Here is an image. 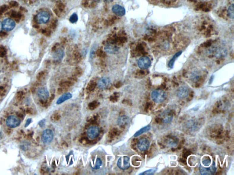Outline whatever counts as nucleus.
<instances>
[{"mask_svg":"<svg viewBox=\"0 0 234 175\" xmlns=\"http://www.w3.org/2000/svg\"><path fill=\"white\" fill-rule=\"evenodd\" d=\"M152 99L157 104H160L165 101L167 99L166 92L161 89H156L152 92L151 94Z\"/></svg>","mask_w":234,"mask_h":175,"instance_id":"f257e3e1","label":"nucleus"},{"mask_svg":"<svg viewBox=\"0 0 234 175\" xmlns=\"http://www.w3.org/2000/svg\"><path fill=\"white\" fill-rule=\"evenodd\" d=\"M117 166L122 170H126L130 167L129 158L127 156H121L118 160Z\"/></svg>","mask_w":234,"mask_h":175,"instance_id":"f03ea898","label":"nucleus"},{"mask_svg":"<svg viewBox=\"0 0 234 175\" xmlns=\"http://www.w3.org/2000/svg\"><path fill=\"white\" fill-rule=\"evenodd\" d=\"M54 138V134L50 129H46L43 131L41 136V139L45 144H49Z\"/></svg>","mask_w":234,"mask_h":175,"instance_id":"7ed1b4c3","label":"nucleus"},{"mask_svg":"<svg viewBox=\"0 0 234 175\" xmlns=\"http://www.w3.org/2000/svg\"><path fill=\"white\" fill-rule=\"evenodd\" d=\"M21 124V121L17 117L11 115L8 117L6 120V125L11 128H14L18 126Z\"/></svg>","mask_w":234,"mask_h":175,"instance_id":"20e7f679","label":"nucleus"},{"mask_svg":"<svg viewBox=\"0 0 234 175\" xmlns=\"http://www.w3.org/2000/svg\"><path fill=\"white\" fill-rule=\"evenodd\" d=\"M151 60L148 57H142L138 61V65L140 69H146L151 66Z\"/></svg>","mask_w":234,"mask_h":175,"instance_id":"39448f33","label":"nucleus"},{"mask_svg":"<svg viewBox=\"0 0 234 175\" xmlns=\"http://www.w3.org/2000/svg\"><path fill=\"white\" fill-rule=\"evenodd\" d=\"M100 132V129L98 127L92 126L87 129L86 135L89 138L94 139L98 137Z\"/></svg>","mask_w":234,"mask_h":175,"instance_id":"423d86ee","label":"nucleus"},{"mask_svg":"<svg viewBox=\"0 0 234 175\" xmlns=\"http://www.w3.org/2000/svg\"><path fill=\"white\" fill-rule=\"evenodd\" d=\"M50 15L45 11H42L38 13L36 17L37 22L40 24H45L50 20Z\"/></svg>","mask_w":234,"mask_h":175,"instance_id":"0eeeda50","label":"nucleus"},{"mask_svg":"<svg viewBox=\"0 0 234 175\" xmlns=\"http://www.w3.org/2000/svg\"><path fill=\"white\" fill-rule=\"evenodd\" d=\"M216 166L215 163L213 162V164L209 167H204L200 165V171L201 174L203 175H212L214 174L216 171Z\"/></svg>","mask_w":234,"mask_h":175,"instance_id":"6e6552de","label":"nucleus"},{"mask_svg":"<svg viewBox=\"0 0 234 175\" xmlns=\"http://www.w3.org/2000/svg\"><path fill=\"white\" fill-rule=\"evenodd\" d=\"M2 24V28L4 30L7 32L13 30L16 25L15 21L10 18H7L5 19Z\"/></svg>","mask_w":234,"mask_h":175,"instance_id":"1a4fd4ad","label":"nucleus"},{"mask_svg":"<svg viewBox=\"0 0 234 175\" xmlns=\"http://www.w3.org/2000/svg\"><path fill=\"white\" fill-rule=\"evenodd\" d=\"M150 146V142L147 139L141 138L139 139L137 143V147L139 150L145 151L147 150Z\"/></svg>","mask_w":234,"mask_h":175,"instance_id":"9d476101","label":"nucleus"},{"mask_svg":"<svg viewBox=\"0 0 234 175\" xmlns=\"http://www.w3.org/2000/svg\"><path fill=\"white\" fill-rule=\"evenodd\" d=\"M111 83V80L108 77H103L98 80L97 86L100 89H106Z\"/></svg>","mask_w":234,"mask_h":175,"instance_id":"9b49d317","label":"nucleus"},{"mask_svg":"<svg viewBox=\"0 0 234 175\" xmlns=\"http://www.w3.org/2000/svg\"><path fill=\"white\" fill-rule=\"evenodd\" d=\"M189 94V90L186 86H183L180 87L177 90V95L179 99H185L188 97Z\"/></svg>","mask_w":234,"mask_h":175,"instance_id":"f8f14e48","label":"nucleus"},{"mask_svg":"<svg viewBox=\"0 0 234 175\" xmlns=\"http://www.w3.org/2000/svg\"><path fill=\"white\" fill-rule=\"evenodd\" d=\"M112 11L114 14L119 17H123L126 13L125 8L118 4L114 5L113 7Z\"/></svg>","mask_w":234,"mask_h":175,"instance_id":"ddd939ff","label":"nucleus"},{"mask_svg":"<svg viewBox=\"0 0 234 175\" xmlns=\"http://www.w3.org/2000/svg\"><path fill=\"white\" fill-rule=\"evenodd\" d=\"M130 119L126 115H122L119 116L117 120L118 125L120 127H124L129 124Z\"/></svg>","mask_w":234,"mask_h":175,"instance_id":"4468645a","label":"nucleus"},{"mask_svg":"<svg viewBox=\"0 0 234 175\" xmlns=\"http://www.w3.org/2000/svg\"><path fill=\"white\" fill-rule=\"evenodd\" d=\"M37 94L38 97L41 99V100H47L49 98L50 94L48 89L45 88L39 89L37 91Z\"/></svg>","mask_w":234,"mask_h":175,"instance_id":"2eb2a0df","label":"nucleus"},{"mask_svg":"<svg viewBox=\"0 0 234 175\" xmlns=\"http://www.w3.org/2000/svg\"><path fill=\"white\" fill-rule=\"evenodd\" d=\"M104 50L107 54H116L118 51V48L116 46L112 44H107L105 45L104 47Z\"/></svg>","mask_w":234,"mask_h":175,"instance_id":"dca6fc26","label":"nucleus"},{"mask_svg":"<svg viewBox=\"0 0 234 175\" xmlns=\"http://www.w3.org/2000/svg\"><path fill=\"white\" fill-rule=\"evenodd\" d=\"M72 97V95L70 93H66L60 96L56 101L57 105H60L67 100H69Z\"/></svg>","mask_w":234,"mask_h":175,"instance_id":"f3484780","label":"nucleus"},{"mask_svg":"<svg viewBox=\"0 0 234 175\" xmlns=\"http://www.w3.org/2000/svg\"><path fill=\"white\" fill-rule=\"evenodd\" d=\"M64 51L61 49H57L55 51H54V58L55 60L56 61H61L62 60L64 56Z\"/></svg>","mask_w":234,"mask_h":175,"instance_id":"a211bd4d","label":"nucleus"},{"mask_svg":"<svg viewBox=\"0 0 234 175\" xmlns=\"http://www.w3.org/2000/svg\"><path fill=\"white\" fill-rule=\"evenodd\" d=\"M182 54V52H177L176 54H175L173 56V58L171 59L170 61L168 63V67L170 68H173V67L174 65L175 61L177 59V58H178V57H179L181 55V54Z\"/></svg>","mask_w":234,"mask_h":175,"instance_id":"6ab92c4d","label":"nucleus"},{"mask_svg":"<svg viewBox=\"0 0 234 175\" xmlns=\"http://www.w3.org/2000/svg\"><path fill=\"white\" fill-rule=\"evenodd\" d=\"M151 126L150 125H148V126H145L144 127L142 128L140 130H139V131H138L135 133V134L134 135V137H139V136L141 135L142 134L148 131L151 129Z\"/></svg>","mask_w":234,"mask_h":175,"instance_id":"aec40b11","label":"nucleus"},{"mask_svg":"<svg viewBox=\"0 0 234 175\" xmlns=\"http://www.w3.org/2000/svg\"><path fill=\"white\" fill-rule=\"evenodd\" d=\"M227 14H228V17H229L231 19H233L234 18V4L230 6L228 8V11H227Z\"/></svg>","mask_w":234,"mask_h":175,"instance_id":"412c9836","label":"nucleus"},{"mask_svg":"<svg viewBox=\"0 0 234 175\" xmlns=\"http://www.w3.org/2000/svg\"><path fill=\"white\" fill-rule=\"evenodd\" d=\"M200 73L198 72H195L194 73H192V74L191 76V79L194 82H196L197 81V80L200 78Z\"/></svg>","mask_w":234,"mask_h":175,"instance_id":"4be33fe9","label":"nucleus"},{"mask_svg":"<svg viewBox=\"0 0 234 175\" xmlns=\"http://www.w3.org/2000/svg\"><path fill=\"white\" fill-rule=\"evenodd\" d=\"M102 160L100 158H97L96 160V162L95 165L94 167H93V169L94 170H97L100 168L101 166H102Z\"/></svg>","mask_w":234,"mask_h":175,"instance_id":"5701e85b","label":"nucleus"},{"mask_svg":"<svg viewBox=\"0 0 234 175\" xmlns=\"http://www.w3.org/2000/svg\"><path fill=\"white\" fill-rule=\"evenodd\" d=\"M157 168H152V169H150L146 171H144V172L140 173V175H153L156 171Z\"/></svg>","mask_w":234,"mask_h":175,"instance_id":"b1692460","label":"nucleus"},{"mask_svg":"<svg viewBox=\"0 0 234 175\" xmlns=\"http://www.w3.org/2000/svg\"><path fill=\"white\" fill-rule=\"evenodd\" d=\"M78 20V17L76 13H74L72 14V16L69 17V21L72 23H77Z\"/></svg>","mask_w":234,"mask_h":175,"instance_id":"393cba45","label":"nucleus"},{"mask_svg":"<svg viewBox=\"0 0 234 175\" xmlns=\"http://www.w3.org/2000/svg\"><path fill=\"white\" fill-rule=\"evenodd\" d=\"M7 54L6 49L3 46H0V57H3Z\"/></svg>","mask_w":234,"mask_h":175,"instance_id":"a878e982","label":"nucleus"},{"mask_svg":"<svg viewBox=\"0 0 234 175\" xmlns=\"http://www.w3.org/2000/svg\"><path fill=\"white\" fill-rule=\"evenodd\" d=\"M211 160L209 158L204 160H203L202 161L203 164L205 166H210V164H211Z\"/></svg>","mask_w":234,"mask_h":175,"instance_id":"bb28decb","label":"nucleus"},{"mask_svg":"<svg viewBox=\"0 0 234 175\" xmlns=\"http://www.w3.org/2000/svg\"><path fill=\"white\" fill-rule=\"evenodd\" d=\"M42 34L45 35V36L47 37H49L50 36L51 32V31L50 29H43V30H42Z\"/></svg>","mask_w":234,"mask_h":175,"instance_id":"cd10ccee","label":"nucleus"},{"mask_svg":"<svg viewBox=\"0 0 234 175\" xmlns=\"http://www.w3.org/2000/svg\"><path fill=\"white\" fill-rule=\"evenodd\" d=\"M24 96V93L23 91H19L17 92L16 94V97L18 100H21Z\"/></svg>","mask_w":234,"mask_h":175,"instance_id":"c85d7f7f","label":"nucleus"},{"mask_svg":"<svg viewBox=\"0 0 234 175\" xmlns=\"http://www.w3.org/2000/svg\"><path fill=\"white\" fill-rule=\"evenodd\" d=\"M17 13L18 12H16L14 11H11L8 13V15L9 17H11V18L15 19L17 17Z\"/></svg>","mask_w":234,"mask_h":175,"instance_id":"c756f323","label":"nucleus"},{"mask_svg":"<svg viewBox=\"0 0 234 175\" xmlns=\"http://www.w3.org/2000/svg\"><path fill=\"white\" fill-rule=\"evenodd\" d=\"M8 7L7 5H2L0 7V12L1 13H3L6 12L8 10Z\"/></svg>","mask_w":234,"mask_h":175,"instance_id":"7c9ffc66","label":"nucleus"},{"mask_svg":"<svg viewBox=\"0 0 234 175\" xmlns=\"http://www.w3.org/2000/svg\"><path fill=\"white\" fill-rule=\"evenodd\" d=\"M9 4V6L11 7H17L18 6V3L15 1H11Z\"/></svg>","mask_w":234,"mask_h":175,"instance_id":"2f4dec72","label":"nucleus"},{"mask_svg":"<svg viewBox=\"0 0 234 175\" xmlns=\"http://www.w3.org/2000/svg\"><path fill=\"white\" fill-rule=\"evenodd\" d=\"M44 75H45V72L43 71L40 72L39 73L38 75H37V79H38V80H41V79H42L43 77L44 76Z\"/></svg>","mask_w":234,"mask_h":175,"instance_id":"473e14b6","label":"nucleus"},{"mask_svg":"<svg viewBox=\"0 0 234 175\" xmlns=\"http://www.w3.org/2000/svg\"><path fill=\"white\" fill-rule=\"evenodd\" d=\"M97 55L100 57H103L106 56V54H105V53L103 52V51L101 50L97 51Z\"/></svg>","mask_w":234,"mask_h":175,"instance_id":"72a5a7b5","label":"nucleus"},{"mask_svg":"<svg viewBox=\"0 0 234 175\" xmlns=\"http://www.w3.org/2000/svg\"><path fill=\"white\" fill-rule=\"evenodd\" d=\"M5 93H6V90L4 87L3 86H0V96H3L5 95Z\"/></svg>","mask_w":234,"mask_h":175,"instance_id":"f704fd0d","label":"nucleus"},{"mask_svg":"<svg viewBox=\"0 0 234 175\" xmlns=\"http://www.w3.org/2000/svg\"><path fill=\"white\" fill-rule=\"evenodd\" d=\"M26 113L27 114H29V115H32L33 114V109L31 108H26Z\"/></svg>","mask_w":234,"mask_h":175,"instance_id":"c9c22d12","label":"nucleus"},{"mask_svg":"<svg viewBox=\"0 0 234 175\" xmlns=\"http://www.w3.org/2000/svg\"><path fill=\"white\" fill-rule=\"evenodd\" d=\"M45 120H43L39 121V125L41 127H43L45 126Z\"/></svg>","mask_w":234,"mask_h":175,"instance_id":"e433bc0d","label":"nucleus"},{"mask_svg":"<svg viewBox=\"0 0 234 175\" xmlns=\"http://www.w3.org/2000/svg\"><path fill=\"white\" fill-rule=\"evenodd\" d=\"M16 115H17V116L19 118H21V119H22L24 118V115H23V113L18 112H17Z\"/></svg>","mask_w":234,"mask_h":175,"instance_id":"4c0bfd02","label":"nucleus"},{"mask_svg":"<svg viewBox=\"0 0 234 175\" xmlns=\"http://www.w3.org/2000/svg\"><path fill=\"white\" fill-rule=\"evenodd\" d=\"M31 122H32V119L30 118V119H28L26 123H25V126H24L25 127H27L29 125L31 124Z\"/></svg>","mask_w":234,"mask_h":175,"instance_id":"58836bf2","label":"nucleus"},{"mask_svg":"<svg viewBox=\"0 0 234 175\" xmlns=\"http://www.w3.org/2000/svg\"><path fill=\"white\" fill-rule=\"evenodd\" d=\"M51 27L52 28H55L56 27V21H53L51 24Z\"/></svg>","mask_w":234,"mask_h":175,"instance_id":"ea45409f","label":"nucleus"},{"mask_svg":"<svg viewBox=\"0 0 234 175\" xmlns=\"http://www.w3.org/2000/svg\"><path fill=\"white\" fill-rule=\"evenodd\" d=\"M7 35V33L5 32H0V37H4Z\"/></svg>","mask_w":234,"mask_h":175,"instance_id":"a19ab883","label":"nucleus"},{"mask_svg":"<svg viewBox=\"0 0 234 175\" xmlns=\"http://www.w3.org/2000/svg\"><path fill=\"white\" fill-rule=\"evenodd\" d=\"M33 27H34V28H39V26L37 24H34V25H33Z\"/></svg>","mask_w":234,"mask_h":175,"instance_id":"79ce46f5","label":"nucleus"},{"mask_svg":"<svg viewBox=\"0 0 234 175\" xmlns=\"http://www.w3.org/2000/svg\"><path fill=\"white\" fill-rule=\"evenodd\" d=\"M24 1L26 3H28V4H30L32 3L31 0H24Z\"/></svg>","mask_w":234,"mask_h":175,"instance_id":"37998d69","label":"nucleus"},{"mask_svg":"<svg viewBox=\"0 0 234 175\" xmlns=\"http://www.w3.org/2000/svg\"><path fill=\"white\" fill-rule=\"evenodd\" d=\"M20 10H21V11H23V12H27V10L24 7H21L20 8Z\"/></svg>","mask_w":234,"mask_h":175,"instance_id":"c03bdc74","label":"nucleus"},{"mask_svg":"<svg viewBox=\"0 0 234 175\" xmlns=\"http://www.w3.org/2000/svg\"><path fill=\"white\" fill-rule=\"evenodd\" d=\"M33 133H31L30 134H29V135H28V137L29 138H30L32 137V136H33Z\"/></svg>","mask_w":234,"mask_h":175,"instance_id":"a18cd8bd","label":"nucleus"},{"mask_svg":"<svg viewBox=\"0 0 234 175\" xmlns=\"http://www.w3.org/2000/svg\"><path fill=\"white\" fill-rule=\"evenodd\" d=\"M2 23H1V22L0 21V32H1V29H2Z\"/></svg>","mask_w":234,"mask_h":175,"instance_id":"49530a36","label":"nucleus"},{"mask_svg":"<svg viewBox=\"0 0 234 175\" xmlns=\"http://www.w3.org/2000/svg\"><path fill=\"white\" fill-rule=\"evenodd\" d=\"M31 91H32L33 93H34V92H35V89L34 88V87H32V88L31 89Z\"/></svg>","mask_w":234,"mask_h":175,"instance_id":"de8ad7c7","label":"nucleus"},{"mask_svg":"<svg viewBox=\"0 0 234 175\" xmlns=\"http://www.w3.org/2000/svg\"><path fill=\"white\" fill-rule=\"evenodd\" d=\"M1 15H2V13L0 12V17H1Z\"/></svg>","mask_w":234,"mask_h":175,"instance_id":"09e8293b","label":"nucleus"},{"mask_svg":"<svg viewBox=\"0 0 234 175\" xmlns=\"http://www.w3.org/2000/svg\"><path fill=\"white\" fill-rule=\"evenodd\" d=\"M1 137V132H0V137Z\"/></svg>","mask_w":234,"mask_h":175,"instance_id":"8fccbe9b","label":"nucleus"}]
</instances>
